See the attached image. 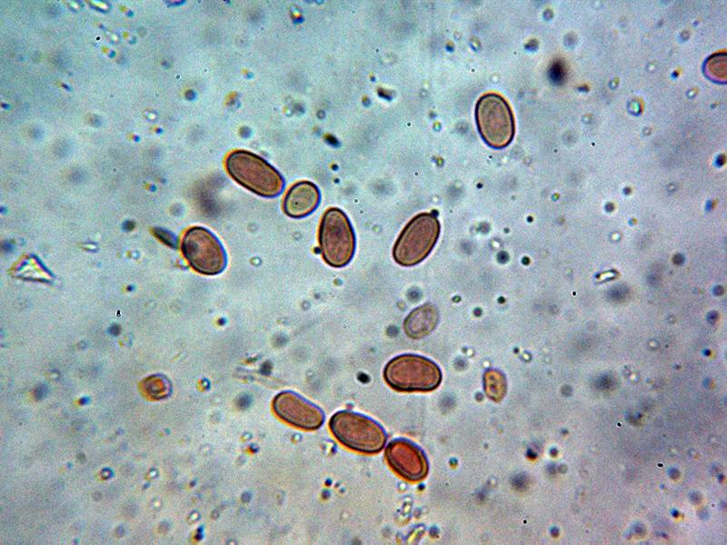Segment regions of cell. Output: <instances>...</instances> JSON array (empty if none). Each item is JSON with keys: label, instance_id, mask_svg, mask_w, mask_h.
<instances>
[{"label": "cell", "instance_id": "11", "mask_svg": "<svg viewBox=\"0 0 727 545\" xmlns=\"http://www.w3.org/2000/svg\"><path fill=\"white\" fill-rule=\"evenodd\" d=\"M438 311L433 304H423L409 313L403 322L408 336L420 339L428 335L436 326Z\"/></svg>", "mask_w": 727, "mask_h": 545}, {"label": "cell", "instance_id": "2", "mask_svg": "<svg viewBox=\"0 0 727 545\" xmlns=\"http://www.w3.org/2000/svg\"><path fill=\"white\" fill-rule=\"evenodd\" d=\"M383 376L393 389L404 391H427L437 388L442 372L433 361L415 354H403L385 366Z\"/></svg>", "mask_w": 727, "mask_h": 545}, {"label": "cell", "instance_id": "12", "mask_svg": "<svg viewBox=\"0 0 727 545\" xmlns=\"http://www.w3.org/2000/svg\"><path fill=\"white\" fill-rule=\"evenodd\" d=\"M483 385L489 398L500 401L505 391L504 376L496 370H489L483 376Z\"/></svg>", "mask_w": 727, "mask_h": 545}, {"label": "cell", "instance_id": "5", "mask_svg": "<svg viewBox=\"0 0 727 545\" xmlns=\"http://www.w3.org/2000/svg\"><path fill=\"white\" fill-rule=\"evenodd\" d=\"M440 223L432 213L414 216L398 237L393 255L397 263L413 266L422 262L433 250L440 234Z\"/></svg>", "mask_w": 727, "mask_h": 545}, {"label": "cell", "instance_id": "7", "mask_svg": "<svg viewBox=\"0 0 727 545\" xmlns=\"http://www.w3.org/2000/svg\"><path fill=\"white\" fill-rule=\"evenodd\" d=\"M182 253L190 266L202 274L215 275L226 266V253L217 237L206 228H189L182 240Z\"/></svg>", "mask_w": 727, "mask_h": 545}, {"label": "cell", "instance_id": "3", "mask_svg": "<svg viewBox=\"0 0 727 545\" xmlns=\"http://www.w3.org/2000/svg\"><path fill=\"white\" fill-rule=\"evenodd\" d=\"M329 425L341 443L363 453L379 452L386 442V434L379 423L354 411L334 413Z\"/></svg>", "mask_w": 727, "mask_h": 545}, {"label": "cell", "instance_id": "6", "mask_svg": "<svg viewBox=\"0 0 727 545\" xmlns=\"http://www.w3.org/2000/svg\"><path fill=\"white\" fill-rule=\"evenodd\" d=\"M475 112L479 132L490 146L503 148L511 143L514 134L513 116L501 95H483L476 104Z\"/></svg>", "mask_w": 727, "mask_h": 545}, {"label": "cell", "instance_id": "10", "mask_svg": "<svg viewBox=\"0 0 727 545\" xmlns=\"http://www.w3.org/2000/svg\"><path fill=\"white\" fill-rule=\"evenodd\" d=\"M319 203L320 192L317 186L311 182L301 181L287 191L284 211L290 217L302 218L312 213Z\"/></svg>", "mask_w": 727, "mask_h": 545}, {"label": "cell", "instance_id": "8", "mask_svg": "<svg viewBox=\"0 0 727 545\" xmlns=\"http://www.w3.org/2000/svg\"><path fill=\"white\" fill-rule=\"evenodd\" d=\"M273 407L281 419L304 430L318 429L324 422L322 410L293 391H282L276 395Z\"/></svg>", "mask_w": 727, "mask_h": 545}, {"label": "cell", "instance_id": "9", "mask_svg": "<svg viewBox=\"0 0 727 545\" xmlns=\"http://www.w3.org/2000/svg\"><path fill=\"white\" fill-rule=\"evenodd\" d=\"M385 455L393 470L408 481H418L427 474L428 463L423 451L407 440L392 441Z\"/></svg>", "mask_w": 727, "mask_h": 545}, {"label": "cell", "instance_id": "4", "mask_svg": "<svg viewBox=\"0 0 727 545\" xmlns=\"http://www.w3.org/2000/svg\"><path fill=\"white\" fill-rule=\"evenodd\" d=\"M319 248L325 263L343 267L350 263L355 250V236L346 214L339 208H330L323 215L319 227Z\"/></svg>", "mask_w": 727, "mask_h": 545}, {"label": "cell", "instance_id": "13", "mask_svg": "<svg viewBox=\"0 0 727 545\" xmlns=\"http://www.w3.org/2000/svg\"><path fill=\"white\" fill-rule=\"evenodd\" d=\"M704 73L715 82L725 83L727 78L726 54H716L708 58L704 65Z\"/></svg>", "mask_w": 727, "mask_h": 545}, {"label": "cell", "instance_id": "1", "mask_svg": "<svg viewBox=\"0 0 727 545\" xmlns=\"http://www.w3.org/2000/svg\"><path fill=\"white\" fill-rule=\"evenodd\" d=\"M228 173L241 185L264 197H274L284 188L281 174L260 156L234 151L226 159Z\"/></svg>", "mask_w": 727, "mask_h": 545}]
</instances>
